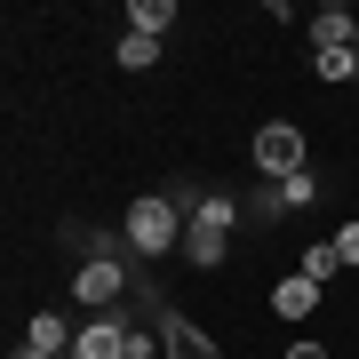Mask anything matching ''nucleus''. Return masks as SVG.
<instances>
[{"instance_id":"nucleus-1","label":"nucleus","mask_w":359,"mask_h":359,"mask_svg":"<svg viewBox=\"0 0 359 359\" xmlns=\"http://www.w3.org/2000/svg\"><path fill=\"white\" fill-rule=\"evenodd\" d=\"M231 224H240V200H224V192H208V208L192 224H184V256H192L200 271H216L231 256Z\"/></svg>"},{"instance_id":"nucleus-2","label":"nucleus","mask_w":359,"mask_h":359,"mask_svg":"<svg viewBox=\"0 0 359 359\" xmlns=\"http://www.w3.org/2000/svg\"><path fill=\"white\" fill-rule=\"evenodd\" d=\"M120 240H128L136 256H168V248H184V216L168 208V192H144L128 208V231H120Z\"/></svg>"},{"instance_id":"nucleus-3","label":"nucleus","mask_w":359,"mask_h":359,"mask_svg":"<svg viewBox=\"0 0 359 359\" xmlns=\"http://www.w3.org/2000/svg\"><path fill=\"white\" fill-rule=\"evenodd\" d=\"M248 152H256L264 184H287V176H304V168H311V152H304V128H295V120H264Z\"/></svg>"},{"instance_id":"nucleus-4","label":"nucleus","mask_w":359,"mask_h":359,"mask_svg":"<svg viewBox=\"0 0 359 359\" xmlns=\"http://www.w3.org/2000/svg\"><path fill=\"white\" fill-rule=\"evenodd\" d=\"M128 264H120V256H88V264H80L72 271V295H80V311H88V320H96V311H120V304H128Z\"/></svg>"},{"instance_id":"nucleus-5","label":"nucleus","mask_w":359,"mask_h":359,"mask_svg":"<svg viewBox=\"0 0 359 359\" xmlns=\"http://www.w3.org/2000/svg\"><path fill=\"white\" fill-rule=\"evenodd\" d=\"M128 344H136L128 311H96V320H80V335H72V359H128Z\"/></svg>"},{"instance_id":"nucleus-6","label":"nucleus","mask_w":359,"mask_h":359,"mask_svg":"<svg viewBox=\"0 0 359 359\" xmlns=\"http://www.w3.org/2000/svg\"><path fill=\"white\" fill-rule=\"evenodd\" d=\"M160 351H168V359H224L216 344H208V327L184 320V311H160Z\"/></svg>"},{"instance_id":"nucleus-7","label":"nucleus","mask_w":359,"mask_h":359,"mask_svg":"<svg viewBox=\"0 0 359 359\" xmlns=\"http://www.w3.org/2000/svg\"><path fill=\"white\" fill-rule=\"evenodd\" d=\"M327 48H359V8H311V56H327Z\"/></svg>"},{"instance_id":"nucleus-8","label":"nucleus","mask_w":359,"mask_h":359,"mask_svg":"<svg viewBox=\"0 0 359 359\" xmlns=\"http://www.w3.org/2000/svg\"><path fill=\"white\" fill-rule=\"evenodd\" d=\"M311 311H320V287H311L304 271H295V280H280V287H271V320H311Z\"/></svg>"},{"instance_id":"nucleus-9","label":"nucleus","mask_w":359,"mask_h":359,"mask_svg":"<svg viewBox=\"0 0 359 359\" xmlns=\"http://www.w3.org/2000/svg\"><path fill=\"white\" fill-rule=\"evenodd\" d=\"M25 344L48 351V359H72V320H65V311H40V320L25 327Z\"/></svg>"},{"instance_id":"nucleus-10","label":"nucleus","mask_w":359,"mask_h":359,"mask_svg":"<svg viewBox=\"0 0 359 359\" xmlns=\"http://www.w3.org/2000/svg\"><path fill=\"white\" fill-rule=\"evenodd\" d=\"M295 271H304L311 287H327L335 271H344V256H335V240H311V248H304V264H295Z\"/></svg>"},{"instance_id":"nucleus-11","label":"nucleus","mask_w":359,"mask_h":359,"mask_svg":"<svg viewBox=\"0 0 359 359\" xmlns=\"http://www.w3.org/2000/svg\"><path fill=\"white\" fill-rule=\"evenodd\" d=\"M160 65V40L152 32H120V72H152Z\"/></svg>"},{"instance_id":"nucleus-12","label":"nucleus","mask_w":359,"mask_h":359,"mask_svg":"<svg viewBox=\"0 0 359 359\" xmlns=\"http://www.w3.org/2000/svg\"><path fill=\"white\" fill-rule=\"evenodd\" d=\"M128 25H136V32H152V40H160L168 25H176V0H128Z\"/></svg>"},{"instance_id":"nucleus-13","label":"nucleus","mask_w":359,"mask_h":359,"mask_svg":"<svg viewBox=\"0 0 359 359\" xmlns=\"http://www.w3.org/2000/svg\"><path fill=\"white\" fill-rule=\"evenodd\" d=\"M240 224H287V200H280V184H256V200L240 208Z\"/></svg>"},{"instance_id":"nucleus-14","label":"nucleus","mask_w":359,"mask_h":359,"mask_svg":"<svg viewBox=\"0 0 359 359\" xmlns=\"http://www.w3.org/2000/svg\"><path fill=\"white\" fill-rule=\"evenodd\" d=\"M320 65V80L335 88V80H359V48H327V56H311Z\"/></svg>"},{"instance_id":"nucleus-15","label":"nucleus","mask_w":359,"mask_h":359,"mask_svg":"<svg viewBox=\"0 0 359 359\" xmlns=\"http://www.w3.org/2000/svg\"><path fill=\"white\" fill-rule=\"evenodd\" d=\"M280 200H287V216H295V208H311V200H320V176H311V168H304V176H287Z\"/></svg>"},{"instance_id":"nucleus-16","label":"nucleus","mask_w":359,"mask_h":359,"mask_svg":"<svg viewBox=\"0 0 359 359\" xmlns=\"http://www.w3.org/2000/svg\"><path fill=\"white\" fill-rule=\"evenodd\" d=\"M335 256H344V271H359V216L335 224Z\"/></svg>"},{"instance_id":"nucleus-17","label":"nucleus","mask_w":359,"mask_h":359,"mask_svg":"<svg viewBox=\"0 0 359 359\" xmlns=\"http://www.w3.org/2000/svg\"><path fill=\"white\" fill-rule=\"evenodd\" d=\"M128 359H168V351H160V335H144V327H136V344H128Z\"/></svg>"},{"instance_id":"nucleus-18","label":"nucleus","mask_w":359,"mask_h":359,"mask_svg":"<svg viewBox=\"0 0 359 359\" xmlns=\"http://www.w3.org/2000/svg\"><path fill=\"white\" fill-rule=\"evenodd\" d=\"M287 359H327V344H287Z\"/></svg>"}]
</instances>
